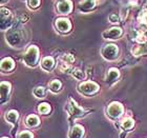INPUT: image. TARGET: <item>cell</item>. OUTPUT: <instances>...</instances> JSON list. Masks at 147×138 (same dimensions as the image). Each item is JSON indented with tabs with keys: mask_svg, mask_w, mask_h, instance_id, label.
Wrapping results in <instances>:
<instances>
[{
	"mask_svg": "<svg viewBox=\"0 0 147 138\" xmlns=\"http://www.w3.org/2000/svg\"><path fill=\"white\" fill-rule=\"evenodd\" d=\"M15 67V63H14V60L9 57H6L1 61V70L4 71V72H9V71H12Z\"/></svg>",
	"mask_w": 147,
	"mask_h": 138,
	"instance_id": "12",
	"label": "cell"
},
{
	"mask_svg": "<svg viewBox=\"0 0 147 138\" xmlns=\"http://www.w3.org/2000/svg\"><path fill=\"white\" fill-rule=\"evenodd\" d=\"M145 7H146V9H147V5H146V6H145Z\"/></svg>",
	"mask_w": 147,
	"mask_h": 138,
	"instance_id": "32",
	"label": "cell"
},
{
	"mask_svg": "<svg viewBox=\"0 0 147 138\" xmlns=\"http://www.w3.org/2000/svg\"><path fill=\"white\" fill-rule=\"evenodd\" d=\"M49 90L52 91L53 93H57L59 92L62 88V83L59 81V80L55 79V80H52L51 82L49 83Z\"/></svg>",
	"mask_w": 147,
	"mask_h": 138,
	"instance_id": "19",
	"label": "cell"
},
{
	"mask_svg": "<svg viewBox=\"0 0 147 138\" xmlns=\"http://www.w3.org/2000/svg\"><path fill=\"white\" fill-rule=\"evenodd\" d=\"M84 135V129H83L82 126L80 124H76L71 128V132L68 134V137L69 138H83Z\"/></svg>",
	"mask_w": 147,
	"mask_h": 138,
	"instance_id": "11",
	"label": "cell"
},
{
	"mask_svg": "<svg viewBox=\"0 0 147 138\" xmlns=\"http://www.w3.org/2000/svg\"><path fill=\"white\" fill-rule=\"evenodd\" d=\"M5 1H6V0H1V4H3V3L5 2Z\"/></svg>",
	"mask_w": 147,
	"mask_h": 138,
	"instance_id": "31",
	"label": "cell"
},
{
	"mask_svg": "<svg viewBox=\"0 0 147 138\" xmlns=\"http://www.w3.org/2000/svg\"><path fill=\"white\" fill-rule=\"evenodd\" d=\"M2 138H6V137H2Z\"/></svg>",
	"mask_w": 147,
	"mask_h": 138,
	"instance_id": "33",
	"label": "cell"
},
{
	"mask_svg": "<svg viewBox=\"0 0 147 138\" xmlns=\"http://www.w3.org/2000/svg\"><path fill=\"white\" fill-rule=\"evenodd\" d=\"M96 4V0H83L80 3L79 9L83 12H88L89 10H92Z\"/></svg>",
	"mask_w": 147,
	"mask_h": 138,
	"instance_id": "14",
	"label": "cell"
},
{
	"mask_svg": "<svg viewBox=\"0 0 147 138\" xmlns=\"http://www.w3.org/2000/svg\"><path fill=\"white\" fill-rule=\"evenodd\" d=\"M18 117H19V114L17 111H9V113L5 115V119L11 123H15L17 120H18Z\"/></svg>",
	"mask_w": 147,
	"mask_h": 138,
	"instance_id": "20",
	"label": "cell"
},
{
	"mask_svg": "<svg viewBox=\"0 0 147 138\" xmlns=\"http://www.w3.org/2000/svg\"><path fill=\"white\" fill-rule=\"evenodd\" d=\"M146 52H147V49H145L144 46H136L131 49L132 55H135V56L145 55Z\"/></svg>",
	"mask_w": 147,
	"mask_h": 138,
	"instance_id": "22",
	"label": "cell"
},
{
	"mask_svg": "<svg viewBox=\"0 0 147 138\" xmlns=\"http://www.w3.org/2000/svg\"><path fill=\"white\" fill-rule=\"evenodd\" d=\"M138 20L141 23H147V9L144 7V10L142 11L138 16Z\"/></svg>",
	"mask_w": 147,
	"mask_h": 138,
	"instance_id": "25",
	"label": "cell"
},
{
	"mask_svg": "<svg viewBox=\"0 0 147 138\" xmlns=\"http://www.w3.org/2000/svg\"><path fill=\"white\" fill-rule=\"evenodd\" d=\"M68 113H69V116H71V119H75L77 117H80L83 115V110L81 107L76 103L75 100H73L71 98H69L68 100Z\"/></svg>",
	"mask_w": 147,
	"mask_h": 138,
	"instance_id": "6",
	"label": "cell"
},
{
	"mask_svg": "<svg viewBox=\"0 0 147 138\" xmlns=\"http://www.w3.org/2000/svg\"><path fill=\"white\" fill-rule=\"evenodd\" d=\"M61 60H63V61L65 62V63H67V65H71V63H74L75 62V57H74L73 55H69V54H66V55H64L63 57H62Z\"/></svg>",
	"mask_w": 147,
	"mask_h": 138,
	"instance_id": "27",
	"label": "cell"
},
{
	"mask_svg": "<svg viewBox=\"0 0 147 138\" xmlns=\"http://www.w3.org/2000/svg\"><path fill=\"white\" fill-rule=\"evenodd\" d=\"M109 21L110 22H118L119 21V17L116 15V14H111L109 16Z\"/></svg>",
	"mask_w": 147,
	"mask_h": 138,
	"instance_id": "30",
	"label": "cell"
},
{
	"mask_svg": "<svg viewBox=\"0 0 147 138\" xmlns=\"http://www.w3.org/2000/svg\"><path fill=\"white\" fill-rule=\"evenodd\" d=\"M28 6L32 9H36L40 5V0H28Z\"/></svg>",
	"mask_w": 147,
	"mask_h": 138,
	"instance_id": "28",
	"label": "cell"
},
{
	"mask_svg": "<svg viewBox=\"0 0 147 138\" xmlns=\"http://www.w3.org/2000/svg\"><path fill=\"white\" fill-rule=\"evenodd\" d=\"M57 11L59 14H68L71 11V2L69 0H61L57 3Z\"/></svg>",
	"mask_w": 147,
	"mask_h": 138,
	"instance_id": "9",
	"label": "cell"
},
{
	"mask_svg": "<svg viewBox=\"0 0 147 138\" xmlns=\"http://www.w3.org/2000/svg\"><path fill=\"white\" fill-rule=\"evenodd\" d=\"M54 65H55V61H54L53 57H45L41 62V67H42L43 70L45 71H51Z\"/></svg>",
	"mask_w": 147,
	"mask_h": 138,
	"instance_id": "17",
	"label": "cell"
},
{
	"mask_svg": "<svg viewBox=\"0 0 147 138\" xmlns=\"http://www.w3.org/2000/svg\"><path fill=\"white\" fill-rule=\"evenodd\" d=\"M99 86L94 81H86L79 86V91L84 95H94L98 92Z\"/></svg>",
	"mask_w": 147,
	"mask_h": 138,
	"instance_id": "4",
	"label": "cell"
},
{
	"mask_svg": "<svg viewBox=\"0 0 147 138\" xmlns=\"http://www.w3.org/2000/svg\"><path fill=\"white\" fill-rule=\"evenodd\" d=\"M119 76H120L119 71L117 70V69H115V68H111L109 71H108L107 77H106V81H107V82H109V83L115 82V81L119 78Z\"/></svg>",
	"mask_w": 147,
	"mask_h": 138,
	"instance_id": "15",
	"label": "cell"
},
{
	"mask_svg": "<svg viewBox=\"0 0 147 138\" xmlns=\"http://www.w3.org/2000/svg\"><path fill=\"white\" fill-rule=\"evenodd\" d=\"M18 138H33V134L30 131H23L18 135Z\"/></svg>",
	"mask_w": 147,
	"mask_h": 138,
	"instance_id": "29",
	"label": "cell"
},
{
	"mask_svg": "<svg viewBox=\"0 0 147 138\" xmlns=\"http://www.w3.org/2000/svg\"><path fill=\"white\" fill-rule=\"evenodd\" d=\"M120 124H121V128H122L123 130L128 131V130L134 128V126H135V121H134L131 118H129V117H125V118H123V119L121 120Z\"/></svg>",
	"mask_w": 147,
	"mask_h": 138,
	"instance_id": "16",
	"label": "cell"
},
{
	"mask_svg": "<svg viewBox=\"0 0 147 138\" xmlns=\"http://www.w3.org/2000/svg\"><path fill=\"white\" fill-rule=\"evenodd\" d=\"M38 59H39V50H38V48L35 46H30L28 51L25 52L24 56H23L24 62L30 67H34L38 62Z\"/></svg>",
	"mask_w": 147,
	"mask_h": 138,
	"instance_id": "1",
	"label": "cell"
},
{
	"mask_svg": "<svg viewBox=\"0 0 147 138\" xmlns=\"http://www.w3.org/2000/svg\"><path fill=\"white\" fill-rule=\"evenodd\" d=\"M39 118L36 116V115H30V116L26 118L25 120V123H26V126H30V128H35L39 124Z\"/></svg>",
	"mask_w": 147,
	"mask_h": 138,
	"instance_id": "18",
	"label": "cell"
},
{
	"mask_svg": "<svg viewBox=\"0 0 147 138\" xmlns=\"http://www.w3.org/2000/svg\"><path fill=\"white\" fill-rule=\"evenodd\" d=\"M123 112H124V107L119 102H111L107 107V115L113 119L119 118L123 114Z\"/></svg>",
	"mask_w": 147,
	"mask_h": 138,
	"instance_id": "3",
	"label": "cell"
},
{
	"mask_svg": "<svg viewBox=\"0 0 147 138\" xmlns=\"http://www.w3.org/2000/svg\"><path fill=\"white\" fill-rule=\"evenodd\" d=\"M68 73H71V75H73L76 79L78 80H83L84 78H85V74H84V72H82L81 70H79V69H71V71L68 72Z\"/></svg>",
	"mask_w": 147,
	"mask_h": 138,
	"instance_id": "21",
	"label": "cell"
},
{
	"mask_svg": "<svg viewBox=\"0 0 147 138\" xmlns=\"http://www.w3.org/2000/svg\"><path fill=\"white\" fill-rule=\"evenodd\" d=\"M136 41H138L139 43H145L147 41V37L143 32H138V34L136 36Z\"/></svg>",
	"mask_w": 147,
	"mask_h": 138,
	"instance_id": "26",
	"label": "cell"
},
{
	"mask_svg": "<svg viewBox=\"0 0 147 138\" xmlns=\"http://www.w3.org/2000/svg\"><path fill=\"white\" fill-rule=\"evenodd\" d=\"M119 54V49L115 44H108L102 50V55L105 59H107L109 61H113L118 57Z\"/></svg>",
	"mask_w": 147,
	"mask_h": 138,
	"instance_id": "5",
	"label": "cell"
},
{
	"mask_svg": "<svg viewBox=\"0 0 147 138\" xmlns=\"http://www.w3.org/2000/svg\"><path fill=\"white\" fill-rule=\"evenodd\" d=\"M33 93H34V95L36 96L37 98H44V96H45V94H46L45 89H44L43 86H38V88H36Z\"/></svg>",
	"mask_w": 147,
	"mask_h": 138,
	"instance_id": "23",
	"label": "cell"
},
{
	"mask_svg": "<svg viewBox=\"0 0 147 138\" xmlns=\"http://www.w3.org/2000/svg\"><path fill=\"white\" fill-rule=\"evenodd\" d=\"M122 35V30L120 28H111L103 33L105 39H118Z\"/></svg>",
	"mask_w": 147,
	"mask_h": 138,
	"instance_id": "10",
	"label": "cell"
},
{
	"mask_svg": "<svg viewBox=\"0 0 147 138\" xmlns=\"http://www.w3.org/2000/svg\"><path fill=\"white\" fill-rule=\"evenodd\" d=\"M12 23H13V17L11 11L2 7L1 9V29L2 30L9 29V25L12 24Z\"/></svg>",
	"mask_w": 147,
	"mask_h": 138,
	"instance_id": "7",
	"label": "cell"
},
{
	"mask_svg": "<svg viewBox=\"0 0 147 138\" xmlns=\"http://www.w3.org/2000/svg\"><path fill=\"white\" fill-rule=\"evenodd\" d=\"M11 91V84L9 82H1V101L4 102L7 99Z\"/></svg>",
	"mask_w": 147,
	"mask_h": 138,
	"instance_id": "13",
	"label": "cell"
},
{
	"mask_svg": "<svg viewBox=\"0 0 147 138\" xmlns=\"http://www.w3.org/2000/svg\"><path fill=\"white\" fill-rule=\"evenodd\" d=\"M38 111H39V113L43 114V115H46V114L49 113V111H51V107H49V103H41L38 107Z\"/></svg>",
	"mask_w": 147,
	"mask_h": 138,
	"instance_id": "24",
	"label": "cell"
},
{
	"mask_svg": "<svg viewBox=\"0 0 147 138\" xmlns=\"http://www.w3.org/2000/svg\"><path fill=\"white\" fill-rule=\"evenodd\" d=\"M6 40L7 42L12 46H19L22 41V33L18 31V29H13L9 30L6 34Z\"/></svg>",
	"mask_w": 147,
	"mask_h": 138,
	"instance_id": "2",
	"label": "cell"
},
{
	"mask_svg": "<svg viewBox=\"0 0 147 138\" xmlns=\"http://www.w3.org/2000/svg\"><path fill=\"white\" fill-rule=\"evenodd\" d=\"M56 28L58 29V31L61 32V33H67L71 30V24L68 19L59 18L56 20Z\"/></svg>",
	"mask_w": 147,
	"mask_h": 138,
	"instance_id": "8",
	"label": "cell"
}]
</instances>
